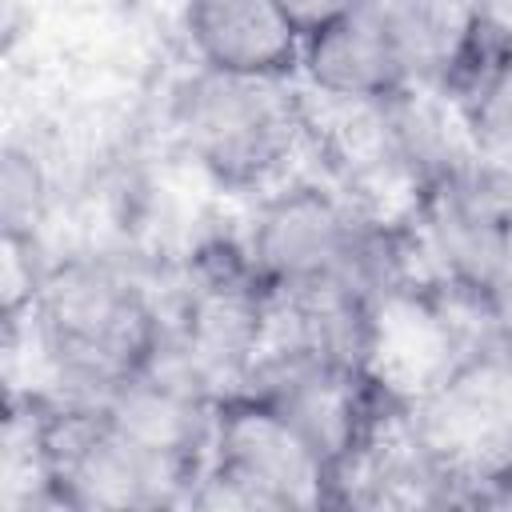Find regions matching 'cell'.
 <instances>
[{
	"mask_svg": "<svg viewBox=\"0 0 512 512\" xmlns=\"http://www.w3.org/2000/svg\"><path fill=\"white\" fill-rule=\"evenodd\" d=\"M32 312L44 356L92 396L132 384L168 352V332L148 292L100 260L52 268L32 288Z\"/></svg>",
	"mask_w": 512,
	"mask_h": 512,
	"instance_id": "cell-1",
	"label": "cell"
},
{
	"mask_svg": "<svg viewBox=\"0 0 512 512\" xmlns=\"http://www.w3.org/2000/svg\"><path fill=\"white\" fill-rule=\"evenodd\" d=\"M336 472L316 444L256 388L216 396L208 460L188 492L208 508H312L332 500Z\"/></svg>",
	"mask_w": 512,
	"mask_h": 512,
	"instance_id": "cell-2",
	"label": "cell"
},
{
	"mask_svg": "<svg viewBox=\"0 0 512 512\" xmlns=\"http://www.w3.org/2000/svg\"><path fill=\"white\" fill-rule=\"evenodd\" d=\"M176 132L188 156L224 188H260L296 152L308 112L288 80L200 68L176 88Z\"/></svg>",
	"mask_w": 512,
	"mask_h": 512,
	"instance_id": "cell-3",
	"label": "cell"
},
{
	"mask_svg": "<svg viewBox=\"0 0 512 512\" xmlns=\"http://www.w3.org/2000/svg\"><path fill=\"white\" fill-rule=\"evenodd\" d=\"M244 252L272 292L348 284L384 296V236L324 184H288L264 200Z\"/></svg>",
	"mask_w": 512,
	"mask_h": 512,
	"instance_id": "cell-4",
	"label": "cell"
},
{
	"mask_svg": "<svg viewBox=\"0 0 512 512\" xmlns=\"http://www.w3.org/2000/svg\"><path fill=\"white\" fill-rule=\"evenodd\" d=\"M40 484L72 508H156L188 500V480L152 456L116 416L92 400L36 412L28 424Z\"/></svg>",
	"mask_w": 512,
	"mask_h": 512,
	"instance_id": "cell-5",
	"label": "cell"
},
{
	"mask_svg": "<svg viewBox=\"0 0 512 512\" xmlns=\"http://www.w3.org/2000/svg\"><path fill=\"white\" fill-rule=\"evenodd\" d=\"M408 424L448 488L480 492L512 468V360L500 348L456 360L420 392Z\"/></svg>",
	"mask_w": 512,
	"mask_h": 512,
	"instance_id": "cell-6",
	"label": "cell"
},
{
	"mask_svg": "<svg viewBox=\"0 0 512 512\" xmlns=\"http://www.w3.org/2000/svg\"><path fill=\"white\" fill-rule=\"evenodd\" d=\"M272 300L276 292L256 272L244 248L236 244L200 248L188 264L176 356L216 396H220V384L240 388L264 348Z\"/></svg>",
	"mask_w": 512,
	"mask_h": 512,
	"instance_id": "cell-7",
	"label": "cell"
},
{
	"mask_svg": "<svg viewBox=\"0 0 512 512\" xmlns=\"http://www.w3.org/2000/svg\"><path fill=\"white\" fill-rule=\"evenodd\" d=\"M184 36L200 68L212 72L264 80L300 72L304 36L288 24L276 0H188Z\"/></svg>",
	"mask_w": 512,
	"mask_h": 512,
	"instance_id": "cell-8",
	"label": "cell"
},
{
	"mask_svg": "<svg viewBox=\"0 0 512 512\" xmlns=\"http://www.w3.org/2000/svg\"><path fill=\"white\" fill-rule=\"evenodd\" d=\"M300 72L332 104H384L408 84L376 0L304 36Z\"/></svg>",
	"mask_w": 512,
	"mask_h": 512,
	"instance_id": "cell-9",
	"label": "cell"
},
{
	"mask_svg": "<svg viewBox=\"0 0 512 512\" xmlns=\"http://www.w3.org/2000/svg\"><path fill=\"white\" fill-rule=\"evenodd\" d=\"M408 84L452 92L476 80L484 48L472 0H376Z\"/></svg>",
	"mask_w": 512,
	"mask_h": 512,
	"instance_id": "cell-10",
	"label": "cell"
},
{
	"mask_svg": "<svg viewBox=\"0 0 512 512\" xmlns=\"http://www.w3.org/2000/svg\"><path fill=\"white\" fill-rule=\"evenodd\" d=\"M476 168L492 184H512V56H500L464 100Z\"/></svg>",
	"mask_w": 512,
	"mask_h": 512,
	"instance_id": "cell-11",
	"label": "cell"
},
{
	"mask_svg": "<svg viewBox=\"0 0 512 512\" xmlns=\"http://www.w3.org/2000/svg\"><path fill=\"white\" fill-rule=\"evenodd\" d=\"M40 208V168L32 152L4 148V168H0V216H4V236L16 240L20 228L32 224Z\"/></svg>",
	"mask_w": 512,
	"mask_h": 512,
	"instance_id": "cell-12",
	"label": "cell"
},
{
	"mask_svg": "<svg viewBox=\"0 0 512 512\" xmlns=\"http://www.w3.org/2000/svg\"><path fill=\"white\" fill-rule=\"evenodd\" d=\"M364 0H276V8L288 16V24L300 32V36H312L320 32L324 24L348 16L352 8H360Z\"/></svg>",
	"mask_w": 512,
	"mask_h": 512,
	"instance_id": "cell-13",
	"label": "cell"
},
{
	"mask_svg": "<svg viewBox=\"0 0 512 512\" xmlns=\"http://www.w3.org/2000/svg\"><path fill=\"white\" fill-rule=\"evenodd\" d=\"M484 48H496L500 56H512V0H472Z\"/></svg>",
	"mask_w": 512,
	"mask_h": 512,
	"instance_id": "cell-14",
	"label": "cell"
},
{
	"mask_svg": "<svg viewBox=\"0 0 512 512\" xmlns=\"http://www.w3.org/2000/svg\"><path fill=\"white\" fill-rule=\"evenodd\" d=\"M496 348L512 360V308L504 316H496Z\"/></svg>",
	"mask_w": 512,
	"mask_h": 512,
	"instance_id": "cell-15",
	"label": "cell"
}]
</instances>
